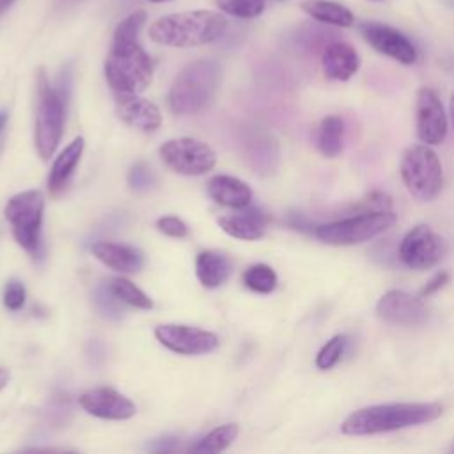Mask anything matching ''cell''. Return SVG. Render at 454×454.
<instances>
[{
  "label": "cell",
  "mask_w": 454,
  "mask_h": 454,
  "mask_svg": "<svg viewBox=\"0 0 454 454\" xmlns=\"http://www.w3.org/2000/svg\"><path fill=\"white\" fill-rule=\"evenodd\" d=\"M160 156L170 170L183 176H202L216 163L215 151L206 142L190 137L167 140L160 147Z\"/></svg>",
  "instance_id": "9"
},
{
  "label": "cell",
  "mask_w": 454,
  "mask_h": 454,
  "mask_svg": "<svg viewBox=\"0 0 454 454\" xmlns=\"http://www.w3.org/2000/svg\"><path fill=\"white\" fill-rule=\"evenodd\" d=\"M321 67L328 80L346 82L358 71L360 57L349 43L335 41L325 46L321 53Z\"/></svg>",
  "instance_id": "17"
},
{
  "label": "cell",
  "mask_w": 454,
  "mask_h": 454,
  "mask_svg": "<svg viewBox=\"0 0 454 454\" xmlns=\"http://www.w3.org/2000/svg\"><path fill=\"white\" fill-rule=\"evenodd\" d=\"M266 222L268 218L261 211L245 209V207L239 213H232L218 218V225L225 234L238 239H247V241L262 238Z\"/></svg>",
  "instance_id": "20"
},
{
  "label": "cell",
  "mask_w": 454,
  "mask_h": 454,
  "mask_svg": "<svg viewBox=\"0 0 454 454\" xmlns=\"http://www.w3.org/2000/svg\"><path fill=\"white\" fill-rule=\"evenodd\" d=\"M238 424H223L211 429L206 436H202L193 447V452H222L225 450L238 436Z\"/></svg>",
  "instance_id": "27"
},
{
  "label": "cell",
  "mask_w": 454,
  "mask_h": 454,
  "mask_svg": "<svg viewBox=\"0 0 454 454\" xmlns=\"http://www.w3.org/2000/svg\"><path fill=\"white\" fill-rule=\"evenodd\" d=\"M348 344H349L348 335H344V333L333 335L330 340H326V344L316 355V365L323 371L332 369L342 358V355L346 353Z\"/></svg>",
  "instance_id": "30"
},
{
  "label": "cell",
  "mask_w": 454,
  "mask_h": 454,
  "mask_svg": "<svg viewBox=\"0 0 454 454\" xmlns=\"http://www.w3.org/2000/svg\"><path fill=\"white\" fill-rule=\"evenodd\" d=\"M344 121L337 115H328L325 117L316 133V145L319 153L326 158H335L340 154L342 145H344Z\"/></svg>",
  "instance_id": "25"
},
{
  "label": "cell",
  "mask_w": 454,
  "mask_h": 454,
  "mask_svg": "<svg viewBox=\"0 0 454 454\" xmlns=\"http://www.w3.org/2000/svg\"><path fill=\"white\" fill-rule=\"evenodd\" d=\"M207 193L216 204L231 209H243L252 200V190L245 181L223 174L207 181Z\"/></svg>",
  "instance_id": "19"
},
{
  "label": "cell",
  "mask_w": 454,
  "mask_h": 454,
  "mask_svg": "<svg viewBox=\"0 0 454 454\" xmlns=\"http://www.w3.org/2000/svg\"><path fill=\"white\" fill-rule=\"evenodd\" d=\"M449 282V273L447 271H442V273H436L419 293L420 298H427L431 294H434L438 289H442L445 284Z\"/></svg>",
  "instance_id": "35"
},
{
  "label": "cell",
  "mask_w": 454,
  "mask_h": 454,
  "mask_svg": "<svg viewBox=\"0 0 454 454\" xmlns=\"http://www.w3.org/2000/svg\"><path fill=\"white\" fill-rule=\"evenodd\" d=\"M450 119H452V124H454V94L450 96Z\"/></svg>",
  "instance_id": "38"
},
{
  "label": "cell",
  "mask_w": 454,
  "mask_h": 454,
  "mask_svg": "<svg viewBox=\"0 0 454 454\" xmlns=\"http://www.w3.org/2000/svg\"><path fill=\"white\" fill-rule=\"evenodd\" d=\"M452 450H454V447H452Z\"/></svg>",
  "instance_id": "43"
},
{
  "label": "cell",
  "mask_w": 454,
  "mask_h": 454,
  "mask_svg": "<svg viewBox=\"0 0 454 454\" xmlns=\"http://www.w3.org/2000/svg\"><path fill=\"white\" fill-rule=\"evenodd\" d=\"M64 98L62 90L50 85L46 73H37V105H35V126L34 142L39 156L50 160L59 147L64 126Z\"/></svg>",
  "instance_id": "6"
},
{
  "label": "cell",
  "mask_w": 454,
  "mask_h": 454,
  "mask_svg": "<svg viewBox=\"0 0 454 454\" xmlns=\"http://www.w3.org/2000/svg\"><path fill=\"white\" fill-rule=\"evenodd\" d=\"M5 122H7V114L0 112V131L5 128Z\"/></svg>",
  "instance_id": "37"
},
{
  "label": "cell",
  "mask_w": 454,
  "mask_h": 454,
  "mask_svg": "<svg viewBox=\"0 0 454 454\" xmlns=\"http://www.w3.org/2000/svg\"><path fill=\"white\" fill-rule=\"evenodd\" d=\"M78 404L87 413L106 420H126L137 413V406L126 395L108 387L83 392L78 397Z\"/></svg>",
  "instance_id": "15"
},
{
  "label": "cell",
  "mask_w": 454,
  "mask_h": 454,
  "mask_svg": "<svg viewBox=\"0 0 454 454\" xmlns=\"http://www.w3.org/2000/svg\"><path fill=\"white\" fill-rule=\"evenodd\" d=\"M144 23L145 12L135 11L114 30L112 48L105 60V76L115 94H138L153 80V60L138 43Z\"/></svg>",
  "instance_id": "1"
},
{
  "label": "cell",
  "mask_w": 454,
  "mask_h": 454,
  "mask_svg": "<svg viewBox=\"0 0 454 454\" xmlns=\"http://www.w3.org/2000/svg\"><path fill=\"white\" fill-rule=\"evenodd\" d=\"M268 2H270V0H268ZM277 2H280V0H277Z\"/></svg>",
  "instance_id": "42"
},
{
  "label": "cell",
  "mask_w": 454,
  "mask_h": 454,
  "mask_svg": "<svg viewBox=\"0 0 454 454\" xmlns=\"http://www.w3.org/2000/svg\"><path fill=\"white\" fill-rule=\"evenodd\" d=\"M121 300L108 289L106 284H101L96 287L94 291V305L98 309V312L103 317L108 319H119L122 316V307H121Z\"/></svg>",
  "instance_id": "31"
},
{
  "label": "cell",
  "mask_w": 454,
  "mask_h": 454,
  "mask_svg": "<svg viewBox=\"0 0 454 454\" xmlns=\"http://www.w3.org/2000/svg\"><path fill=\"white\" fill-rule=\"evenodd\" d=\"M300 7L312 20L326 23V25L348 28V27H351L355 23L353 12L346 5L339 4V2H332V0H305V2H301Z\"/></svg>",
  "instance_id": "23"
},
{
  "label": "cell",
  "mask_w": 454,
  "mask_h": 454,
  "mask_svg": "<svg viewBox=\"0 0 454 454\" xmlns=\"http://www.w3.org/2000/svg\"><path fill=\"white\" fill-rule=\"evenodd\" d=\"M62 5H71V4H76V2H82V0H59Z\"/></svg>",
  "instance_id": "39"
},
{
  "label": "cell",
  "mask_w": 454,
  "mask_h": 454,
  "mask_svg": "<svg viewBox=\"0 0 454 454\" xmlns=\"http://www.w3.org/2000/svg\"><path fill=\"white\" fill-rule=\"evenodd\" d=\"M397 222L395 213L388 211H369V213H356L346 218H339L328 223L316 225L314 234L326 245H355L362 241H369Z\"/></svg>",
  "instance_id": "8"
},
{
  "label": "cell",
  "mask_w": 454,
  "mask_h": 454,
  "mask_svg": "<svg viewBox=\"0 0 454 454\" xmlns=\"http://www.w3.org/2000/svg\"><path fill=\"white\" fill-rule=\"evenodd\" d=\"M401 177L408 192L424 202L433 200L443 186L438 154L427 144L410 145L401 158Z\"/></svg>",
  "instance_id": "7"
},
{
  "label": "cell",
  "mask_w": 454,
  "mask_h": 454,
  "mask_svg": "<svg viewBox=\"0 0 454 454\" xmlns=\"http://www.w3.org/2000/svg\"><path fill=\"white\" fill-rule=\"evenodd\" d=\"M376 316L390 325L415 326L427 319V309L420 296H413L403 289H390L378 300Z\"/></svg>",
  "instance_id": "14"
},
{
  "label": "cell",
  "mask_w": 454,
  "mask_h": 454,
  "mask_svg": "<svg viewBox=\"0 0 454 454\" xmlns=\"http://www.w3.org/2000/svg\"><path fill=\"white\" fill-rule=\"evenodd\" d=\"M227 30V18L216 11L174 12L156 20L149 27V37L156 44L192 48L218 41Z\"/></svg>",
  "instance_id": "3"
},
{
  "label": "cell",
  "mask_w": 454,
  "mask_h": 454,
  "mask_svg": "<svg viewBox=\"0 0 454 454\" xmlns=\"http://www.w3.org/2000/svg\"><path fill=\"white\" fill-rule=\"evenodd\" d=\"M7 381H9V372L5 369H0V390L7 385Z\"/></svg>",
  "instance_id": "36"
},
{
  "label": "cell",
  "mask_w": 454,
  "mask_h": 454,
  "mask_svg": "<svg viewBox=\"0 0 454 454\" xmlns=\"http://www.w3.org/2000/svg\"><path fill=\"white\" fill-rule=\"evenodd\" d=\"M154 174L145 163H135L128 172V184L131 190L145 192L154 184Z\"/></svg>",
  "instance_id": "32"
},
{
  "label": "cell",
  "mask_w": 454,
  "mask_h": 454,
  "mask_svg": "<svg viewBox=\"0 0 454 454\" xmlns=\"http://www.w3.org/2000/svg\"><path fill=\"white\" fill-rule=\"evenodd\" d=\"M156 227L160 232H163L165 236H170V238H184L188 234L186 223L177 216H161L156 222Z\"/></svg>",
  "instance_id": "34"
},
{
  "label": "cell",
  "mask_w": 454,
  "mask_h": 454,
  "mask_svg": "<svg viewBox=\"0 0 454 454\" xmlns=\"http://www.w3.org/2000/svg\"><path fill=\"white\" fill-rule=\"evenodd\" d=\"M442 415L438 403H390L372 404L349 413L340 424V431L349 436L380 434L410 426L436 420Z\"/></svg>",
  "instance_id": "2"
},
{
  "label": "cell",
  "mask_w": 454,
  "mask_h": 454,
  "mask_svg": "<svg viewBox=\"0 0 454 454\" xmlns=\"http://www.w3.org/2000/svg\"><path fill=\"white\" fill-rule=\"evenodd\" d=\"M149 2H156L158 4V2H167V0H149Z\"/></svg>",
  "instance_id": "40"
},
{
  "label": "cell",
  "mask_w": 454,
  "mask_h": 454,
  "mask_svg": "<svg viewBox=\"0 0 454 454\" xmlns=\"http://www.w3.org/2000/svg\"><path fill=\"white\" fill-rule=\"evenodd\" d=\"M231 273V261L223 252L218 250H204L195 259V275L199 282L207 287L215 289L222 286Z\"/></svg>",
  "instance_id": "21"
},
{
  "label": "cell",
  "mask_w": 454,
  "mask_h": 454,
  "mask_svg": "<svg viewBox=\"0 0 454 454\" xmlns=\"http://www.w3.org/2000/svg\"><path fill=\"white\" fill-rule=\"evenodd\" d=\"M105 284L126 305H131L137 309H151L153 307L151 298L140 287H137L131 280H128L124 277H112Z\"/></svg>",
  "instance_id": "26"
},
{
  "label": "cell",
  "mask_w": 454,
  "mask_h": 454,
  "mask_svg": "<svg viewBox=\"0 0 454 454\" xmlns=\"http://www.w3.org/2000/svg\"><path fill=\"white\" fill-rule=\"evenodd\" d=\"M248 160L255 172L270 174L278 161V145L268 133H257L248 142Z\"/></svg>",
  "instance_id": "24"
},
{
  "label": "cell",
  "mask_w": 454,
  "mask_h": 454,
  "mask_svg": "<svg viewBox=\"0 0 454 454\" xmlns=\"http://www.w3.org/2000/svg\"><path fill=\"white\" fill-rule=\"evenodd\" d=\"M369 2H380V0H369Z\"/></svg>",
  "instance_id": "41"
},
{
  "label": "cell",
  "mask_w": 454,
  "mask_h": 454,
  "mask_svg": "<svg viewBox=\"0 0 454 454\" xmlns=\"http://www.w3.org/2000/svg\"><path fill=\"white\" fill-rule=\"evenodd\" d=\"M25 286L16 280V278H11L5 287H4V305L9 309V310H20L23 305H25Z\"/></svg>",
  "instance_id": "33"
},
{
  "label": "cell",
  "mask_w": 454,
  "mask_h": 454,
  "mask_svg": "<svg viewBox=\"0 0 454 454\" xmlns=\"http://www.w3.org/2000/svg\"><path fill=\"white\" fill-rule=\"evenodd\" d=\"M360 34L378 53L387 55L404 66L417 62L419 55L415 44L397 28L376 21H365L360 25Z\"/></svg>",
  "instance_id": "13"
},
{
  "label": "cell",
  "mask_w": 454,
  "mask_h": 454,
  "mask_svg": "<svg viewBox=\"0 0 454 454\" xmlns=\"http://www.w3.org/2000/svg\"><path fill=\"white\" fill-rule=\"evenodd\" d=\"M115 110L122 122L129 124L135 129L144 133H153L161 124V112L160 108L145 98L138 94H122L117 92Z\"/></svg>",
  "instance_id": "16"
},
{
  "label": "cell",
  "mask_w": 454,
  "mask_h": 454,
  "mask_svg": "<svg viewBox=\"0 0 454 454\" xmlns=\"http://www.w3.org/2000/svg\"><path fill=\"white\" fill-rule=\"evenodd\" d=\"M447 252L445 241L429 225L419 223L411 227L399 243L397 255L401 262L411 270H429L436 266Z\"/></svg>",
  "instance_id": "10"
},
{
  "label": "cell",
  "mask_w": 454,
  "mask_h": 454,
  "mask_svg": "<svg viewBox=\"0 0 454 454\" xmlns=\"http://www.w3.org/2000/svg\"><path fill=\"white\" fill-rule=\"evenodd\" d=\"M415 126L422 144L438 145L447 137V114L440 96L431 87H422L417 92Z\"/></svg>",
  "instance_id": "11"
},
{
  "label": "cell",
  "mask_w": 454,
  "mask_h": 454,
  "mask_svg": "<svg viewBox=\"0 0 454 454\" xmlns=\"http://www.w3.org/2000/svg\"><path fill=\"white\" fill-rule=\"evenodd\" d=\"M90 250L98 261L121 273H135L140 271L144 266L142 252L124 243L98 241L90 247Z\"/></svg>",
  "instance_id": "18"
},
{
  "label": "cell",
  "mask_w": 454,
  "mask_h": 454,
  "mask_svg": "<svg viewBox=\"0 0 454 454\" xmlns=\"http://www.w3.org/2000/svg\"><path fill=\"white\" fill-rule=\"evenodd\" d=\"M243 284L261 294H268L277 287V273L268 264H254L243 273Z\"/></svg>",
  "instance_id": "28"
},
{
  "label": "cell",
  "mask_w": 454,
  "mask_h": 454,
  "mask_svg": "<svg viewBox=\"0 0 454 454\" xmlns=\"http://www.w3.org/2000/svg\"><path fill=\"white\" fill-rule=\"evenodd\" d=\"M83 138L82 137H76L73 142H69L64 151L55 158L53 165H51V170H50V176H48V188H50V193L57 195L59 192L64 190V186L67 184L74 167L78 165L80 158H82V153H83Z\"/></svg>",
  "instance_id": "22"
},
{
  "label": "cell",
  "mask_w": 454,
  "mask_h": 454,
  "mask_svg": "<svg viewBox=\"0 0 454 454\" xmlns=\"http://www.w3.org/2000/svg\"><path fill=\"white\" fill-rule=\"evenodd\" d=\"M216 7L234 18L250 20L262 14L268 0H215Z\"/></svg>",
  "instance_id": "29"
},
{
  "label": "cell",
  "mask_w": 454,
  "mask_h": 454,
  "mask_svg": "<svg viewBox=\"0 0 454 454\" xmlns=\"http://www.w3.org/2000/svg\"><path fill=\"white\" fill-rule=\"evenodd\" d=\"M16 243L34 259L43 254L44 195L39 190H25L9 199L4 209Z\"/></svg>",
  "instance_id": "5"
},
{
  "label": "cell",
  "mask_w": 454,
  "mask_h": 454,
  "mask_svg": "<svg viewBox=\"0 0 454 454\" xmlns=\"http://www.w3.org/2000/svg\"><path fill=\"white\" fill-rule=\"evenodd\" d=\"M154 335L161 346L177 355H204L218 348V337L213 332L186 325H160Z\"/></svg>",
  "instance_id": "12"
},
{
  "label": "cell",
  "mask_w": 454,
  "mask_h": 454,
  "mask_svg": "<svg viewBox=\"0 0 454 454\" xmlns=\"http://www.w3.org/2000/svg\"><path fill=\"white\" fill-rule=\"evenodd\" d=\"M222 82V67L213 59L190 62L170 85L167 103L177 115H190L204 110L215 98Z\"/></svg>",
  "instance_id": "4"
}]
</instances>
